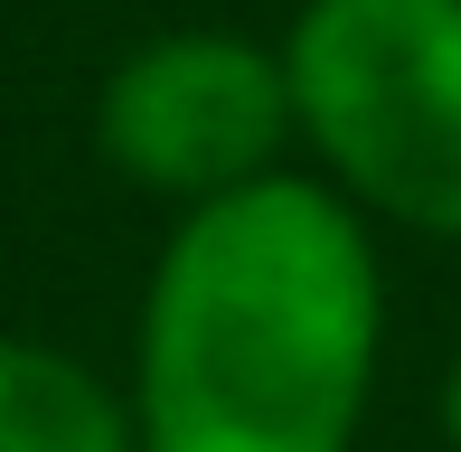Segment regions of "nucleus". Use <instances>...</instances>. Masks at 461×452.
I'll return each mask as SVG.
<instances>
[{"label":"nucleus","instance_id":"nucleus-1","mask_svg":"<svg viewBox=\"0 0 461 452\" xmlns=\"http://www.w3.org/2000/svg\"><path fill=\"white\" fill-rule=\"evenodd\" d=\"M386 358L376 226L321 170H264L179 208L132 321L141 434H245L358 452Z\"/></svg>","mask_w":461,"mask_h":452},{"label":"nucleus","instance_id":"nucleus-2","mask_svg":"<svg viewBox=\"0 0 461 452\" xmlns=\"http://www.w3.org/2000/svg\"><path fill=\"white\" fill-rule=\"evenodd\" d=\"M283 76L311 170L367 226L461 245V0H302Z\"/></svg>","mask_w":461,"mask_h":452},{"label":"nucleus","instance_id":"nucleus-3","mask_svg":"<svg viewBox=\"0 0 461 452\" xmlns=\"http://www.w3.org/2000/svg\"><path fill=\"white\" fill-rule=\"evenodd\" d=\"M95 151L113 160V179L170 208L292 170L302 122H292L283 48L236 29H160L122 48L95 86Z\"/></svg>","mask_w":461,"mask_h":452},{"label":"nucleus","instance_id":"nucleus-4","mask_svg":"<svg viewBox=\"0 0 461 452\" xmlns=\"http://www.w3.org/2000/svg\"><path fill=\"white\" fill-rule=\"evenodd\" d=\"M0 452H141L132 386L57 339L0 330Z\"/></svg>","mask_w":461,"mask_h":452},{"label":"nucleus","instance_id":"nucleus-5","mask_svg":"<svg viewBox=\"0 0 461 452\" xmlns=\"http://www.w3.org/2000/svg\"><path fill=\"white\" fill-rule=\"evenodd\" d=\"M141 452H302V443H245V434H141Z\"/></svg>","mask_w":461,"mask_h":452},{"label":"nucleus","instance_id":"nucleus-6","mask_svg":"<svg viewBox=\"0 0 461 452\" xmlns=\"http://www.w3.org/2000/svg\"><path fill=\"white\" fill-rule=\"evenodd\" d=\"M433 415H443V443L461 452V348H452V367H443V396H433Z\"/></svg>","mask_w":461,"mask_h":452}]
</instances>
